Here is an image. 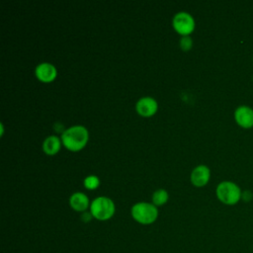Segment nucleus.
<instances>
[{"label":"nucleus","instance_id":"nucleus-1","mask_svg":"<svg viewBox=\"0 0 253 253\" xmlns=\"http://www.w3.org/2000/svg\"><path fill=\"white\" fill-rule=\"evenodd\" d=\"M89 137L88 130L83 126H73L65 129L61 134V141L68 149L76 151L81 149Z\"/></svg>","mask_w":253,"mask_h":253},{"label":"nucleus","instance_id":"nucleus-2","mask_svg":"<svg viewBox=\"0 0 253 253\" xmlns=\"http://www.w3.org/2000/svg\"><path fill=\"white\" fill-rule=\"evenodd\" d=\"M215 194L222 204L234 206L241 200L242 191L236 183L232 181H222L216 186Z\"/></svg>","mask_w":253,"mask_h":253},{"label":"nucleus","instance_id":"nucleus-3","mask_svg":"<svg viewBox=\"0 0 253 253\" xmlns=\"http://www.w3.org/2000/svg\"><path fill=\"white\" fill-rule=\"evenodd\" d=\"M131 216L134 220L141 224H150L154 222L158 216V210L155 205L140 202L131 207Z\"/></svg>","mask_w":253,"mask_h":253},{"label":"nucleus","instance_id":"nucleus-4","mask_svg":"<svg viewBox=\"0 0 253 253\" xmlns=\"http://www.w3.org/2000/svg\"><path fill=\"white\" fill-rule=\"evenodd\" d=\"M90 212L99 220H107L115 213V204L107 197H98L90 205Z\"/></svg>","mask_w":253,"mask_h":253},{"label":"nucleus","instance_id":"nucleus-5","mask_svg":"<svg viewBox=\"0 0 253 253\" xmlns=\"http://www.w3.org/2000/svg\"><path fill=\"white\" fill-rule=\"evenodd\" d=\"M174 29L183 36H188L195 29V20L187 12H179L173 18Z\"/></svg>","mask_w":253,"mask_h":253},{"label":"nucleus","instance_id":"nucleus-6","mask_svg":"<svg viewBox=\"0 0 253 253\" xmlns=\"http://www.w3.org/2000/svg\"><path fill=\"white\" fill-rule=\"evenodd\" d=\"M234 120L236 124L245 129L253 127V109L247 105H240L234 111Z\"/></svg>","mask_w":253,"mask_h":253},{"label":"nucleus","instance_id":"nucleus-7","mask_svg":"<svg viewBox=\"0 0 253 253\" xmlns=\"http://www.w3.org/2000/svg\"><path fill=\"white\" fill-rule=\"evenodd\" d=\"M211 177L210 168L206 165H198L191 173V182L198 187L205 186Z\"/></svg>","mask_w":253,"mask_h":253},{"label":"nucleus","instance_id":"nucleus-8","mask_svg":"<svg viewBox=\"0 0 253 253\" xmlns=\"http://www.w3.org/2000/svg\"><path fill=\"white\" fill-rule=\"evenodd\" d=\"M35 72H36L37 77L42 82L52 81L56 77V74H57L55 66L52 65L51 63H47V62L40 63L36 67Z\"/></svg>","mask_w":253,"mask_h":253},{"label":"nucleus","instance_id":"nucleus-9","mask_svg":"<svg viewBox=\"0 0 253 253\" xmlns=\"http://www.w3.org/2000/svg\"><path fill=\"white\" fill-rule=\"evenodd\" d=\"M135 108L139 115L149 117L156 112L157 102L151 97H143L137 101Z\"/></svg>","mask_w":253,"mask_h":253},{"label":"nucleus","instance_id":"nucleus-10","mask_svg":"<svg viewBox=\"0 0 253 253\" xmlns=\"http://www.w3.org/2000/svg\"><path fill=\"white\" fill-rule=\"evenodd\" d=\"M69 205L73 210L84 212L89 207V199L85 194L76 192L70 196Z\"/></svg>","mask_w":253,"mask_h":253},{"label":"nucleus","instance_id":"nucleus-11","mask_svg":"<svg viewBox=\"0 0 253 253\" xmlns=\"http://www.w3.org/2000/svg\"><path fill=\"white\" fill-rule=\"evenodd\" d=\"M60 139L56 135H49L47 136L42 143L43 151L47 154H54L60 148Z\"/></svg>","mask_w":253,"mask_h":253},{"label":"nucleus","instance_id":"nucleus-12","mask_svg":"<svg viewBox=\"0 0 253 253\" xmlns=\"http://www.w3.org/2000/svg\"><path fill=\"white\" fill-rule=\"evenodd\" d=\"M168 200V193L164 189L156 190L152 195V202L155 206H162Z\"/></svg>","mask_w":253,"mask_h":253},{"label":"nucleus","instance_id":"nucleus-13","mask_svg":"<svg viewBox=\"0 0 253 253\" xmlns=\"http://www.w3.org/2000/svg\"><path fill=\"white\" fill-rule=\"evenodd\" d=\"M99 178L95 175H90V176H87L85 179H84V186L85 188L89 189V190H93L95 188H97L99 186Z\"/></svg>","mask_w":253,"mask_h":253},{"label":"nucleus","instance_id":"nucleus-14","mask_svg":"<svg viewBox=\"0 0 253 253\" xmlns=\"http://www.w3.org/2000/svg\"><path fill=\"white\" fill-rule=\"evenodd\" d=\"M193 45V41L189 36H183L180 40V47L184 50H189Z\"/></svg>","mask_w":253,"mask_h":253},{"label":"nucleus","instance_id":"nucleus-15","mask_svg":"<svg viewBox=\"0 0 253 253\" xmlns=\"http://www.w3.org/2000/svg\"><path fill=\"white\" fill-rule=\"evenodd\" d=\"M253 198V194L251 191L249 190H245V191H242V195H241V200H243L244 202H249L251 201Z\"/></svg>","mask_w":253,"mask_h":253},{"label":"nucleus","instance_id":"nucleus-16","mask_svg":"<svg viewBox=\"0 0 253 253\" xmlns=\"http://www.w3.org/2000/svg\"><path fill=\"white\" fill-rule=\"evenodd\" d=\"M92 217H93L92 213H91V212H86V211H84V212L82 213V215H81V219H82L83 221H85V222L90 221V220L92 219Z\"/></svg>","mask_w":253,"mask_h":253}]
</instances>
